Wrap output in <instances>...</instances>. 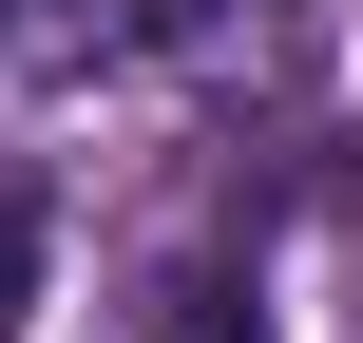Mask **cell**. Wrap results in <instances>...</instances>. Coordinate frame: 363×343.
Masks as SVG:
<instances>
[{
    "mask_svg": "<svg viewBox=\"0 0 363 343\" xmlns=\"http://www.w3.org/2000/svg\"><path fill=\"white\" fill-rule=\"evenodd\" d=\"M153 343H268V306H249V286H230V267H191V286H172V306H153Z\"/></svg>",
    "mask_w": 363,
    "mask_h": 343,
    "instance_id": "cell-1",
    "label": "cell"
},
{
    "mask_svg": "<svg viewBox=\"0 0 363 343\" xmlns=\"http://www.w3.org/2000/svg\"><path fill=\"white\" fill-rule=\"evenodd\" d=\"M38 248H57V210H38V191H0V343H19V306H38Z\"/></svg>",
    "mask_w": 363,
    "mask_h": 343,
    "instance_id": "cell-2",
    "label": "cell"
},
{
    "mask_svg": "<svg viewBox=\"0 0 363 343\" xmlns=\"http://www.w3.org/2000/svg\"><path fill=\"white\" fill-rule=\"evenodd\" d=\"M0 19H19V0H0Z\"/></svg>",
    "mask_w": 363,
    "mask_h": 343,
    "instance_id": "cell-3",
    "label": "cell"
}]
</instances>
